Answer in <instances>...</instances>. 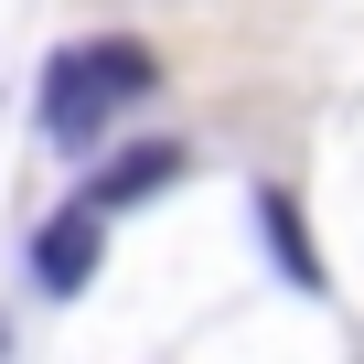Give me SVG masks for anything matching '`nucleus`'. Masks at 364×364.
<instances>
[{"label": "nucleus", "instance_id": "2", "mask_svg": "<svg viewBox=\"0 0 364 364\" xmlns=\"http://www.w3.org/2000/svg\"><path fill=\"white\" fill-rule=\"evenodd\" d=\"M97 247H107V215L75 193V204L43 215V236H33V289H43V300H75V289L97 279Z\"/></svg>", "mask_w": 364, "mask_h": 364}, {"label": "nucleus", "instance_id": "4", "mask_svg": "<svg viewBox=\"0 0 364 364\" xmlns=\"http://www.w3.org/2000/svg\"><path fill=\"white\" fill-rule=\"evenodd\" d=\"M257 236H268V257H279V279L289 289H321L332 268H321V247H311V225H300V204L289 193H257Z\"/></svg>", "mask_w": 364, "mask_h": 364}, {"label": "nucleus", "instance_id": "1", "mask_svg": "<svg viewBox=\"0 0 364 364\" xmlns=\"http://www.w3.org/2000/svg\"><path fill=\"white\" fill-rule=\"evenodd\" d=\"M161 86V54L150 43H129V33H97V43H65L54 65H43V86H33V118H43V139L54 150H86L129 97H150Z\"/></svg>", "mask_w": 364, "mask_h": 364}, {"label": "nucleus", "instance_id": "3", "mask_svg": "<svg viewBox=\"0 0 364 364\" xmlns=\"http://www.w3.org/2000/svg\"><path fill=\"white\" fill-rule=\"evenodd\" d=\"M182 171V139H139V150H118L97 182H86V204L97 215H118V204H139V193H161V182Z\"/></svg>", "mask_w": 364, "mask_h": 364}]
</instances>
